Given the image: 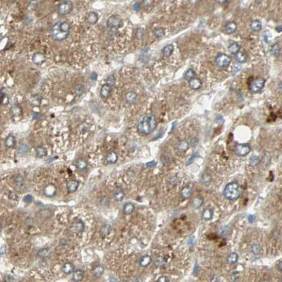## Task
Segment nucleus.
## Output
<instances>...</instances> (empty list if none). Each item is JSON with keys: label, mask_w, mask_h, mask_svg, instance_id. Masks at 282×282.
<instances>
[{"label": "nucleus", "mask_w": 282, "mask_h": 282, "mask_svg": "<svg viewBox=\"0 0 282 282\" xmlns=\"http://www.w3.org/2000/svg\"><path fill=\"white\" fill-rule=\"evenodd\" d=\"M84 230V223L80 220L74 221L71 226V230L75 233H82Z\"/></svg>", "instance_id": "obj_9"}, {"label": "nucleus", "mask_w": 282, "mask_h": 282, "mask_svg": "<svg viewBox=\"0 0 282 282\" xmlns=\"http://www.w3.org/2000/svg\"><path fill=\"white\" fill-rule=\"evenodd\" d=\"M14 181H15L17 185L21 186L24 184V178L21 176V175H17V176H16L15 178H14Z\"/></svg>", "instance_id": "obj_46"}, {"label": "nucleus", "mask_w": 282, "mask_h": 282, "mask_svg": "<svg viewBox=\"0 0 282 282\" xmlns=\"http://www.w3.org/2000/svg\"><path fill=\"white\" fill-rule=\"evenodd\" d=\"M79 182L77 180H70L67 182V188L69 192H74L77 190L78 187H79Z\"/></svg>", "instance_id": "obj_12"}, {"label": "nucleus", "mask_w": 282, "mask_h": 282, "mask_svg": "<svg viewBox=\"0 0 282 282\" xmlns=\"http://www.w3.org/2000/svg\"><path fill=\"white\" fill-rule=\"evenodd\" d=\"M156 165V163L155 162V161H151V162H149V163H147L146 164V166L147 167H154V166H155Z\"/></svg>", "instance_id": "obj_53"}, {"label": "nucleus", "mask_w": 282, "mask_h": 282, "mask_svg": "<svg viewBox=\"0 0 282 282\" xmlns=\"http://www.w3.org/2000/svg\"><path fill=\"white\" fill-rule=\"evenodd\" d=\"M212 182V177L208 173H205L202 175L201 178V183L205 186H208L210 185Z\"/></svg>", "instance_id": "obj_31"}, {"label": "nucleus", "mask_w": 282, "mask_h": 282, "mask_svg": "<svg viewBox=\"0 0 282 282\" xmlns=\"http://www.w3.org/2000/svg\"><path fill=\"white\" fill-rule=\"evenodd\" d=\"M1 103L2 105H7L9 103V98L5 93L1 92Z\"/></svg>", "instance_id": "obj_47"}, {"label": "nucleus", "mask_w": 282, "mask_h": 282, "mask_svg": "<svg viewBox=\"0 0 282 282\" xmlns=\"http://www.w3.org/2000/svg\"><path fill=\"white\" fill-rule=\"evenodd\" d=\"M173 51H174V47L173 45H168L165 46L164 48L163 49V53L164 55L166 57H170L173 54Z\"/></svg>", "instance_id": "obj_32"}, {"label": "nucleus", "mask_w": 282, "mask_h": 282, "mask_svg": "<svg viewBox=\"0 0 282 282\" xmlns=\"http://www.w3.org/2000/svg\"><path fill=\"white\" fill-rule=\"evenodd\" d=\"M73 8V4L70 1H64L58 5L57 11L60 15H66L71 12Z\"/></svg>", "instance_id": "obj_6"}, {"label": "nucleus", "mask_w": 282, "mask_h": 282, "mask_svg": "<svg viewBox=\"0 0 282 282\" xmlns=\"http://www.w3.org/2000/svg\"><path fill=\"white\" fill-rule=\"evenodd\" d=\"M230 229L228 226H223L220 228L219 233L221 235H228L230 233Z\"/></svg>", "instance_id": "obj_45"}, {"label": "nucleus", "mask_w": 282, "mask_h": 282, "mask_svg": "<svg viewBox=\"0 0 282 282\" xmlns=\"http://www.w3.org/2000/svg\"><path fill=\"white\" fill-rule=\"evenodd\" d=\"M125 99H126V101H127L128 103L132 104V103H134L137 100L138 95L135 92L129 91L126 94Z\"/></svg>", "instance_id": "obj_14"}, {"label": "nucleus", "mask_w": 282, "mask_h": 282, "mask_svg": "<svg viewBox=\"0 0 282 282\" xmlns=\"http://www.w3.org/2000/svg\"><path fill=\"white\" fill-rule=\"evenodd\" d=\"M133 282H142V281H141V279H139V278H137V279H134V281H133Z\"/></svg>", "instance_id": "obj_61"}, {"label": "nucleus", "mask_w": 282, "mask_h": 282, "mask_svg": "<svg viewBox=\"0 0 282 282\" xmlns=\"http://www.w3.org/2000/svg\"><path fill=\"white\" fill-rule=\"evenodd\" d=\"M260 158L257 156H252L250 159V164L251 166H258V165L260 164Z\"/></svg>", "instance_id": "obj_43"}, {"label": "nucleus", "mask_w": 282, "mask_h": 282, "mask_svg": "<svg viewBox=\"0 0 282 282\" xmlns=\"http://www.w3.org/2000/svg\"><path fill=\"white\" fill-rule=\"evenodd\" d=\"M211 282H221V281H220V280L218 279L217 276H212V279H211Z\"/></svg>", "instance_id": "obj_55"}, {"label": "nucleus", "mask_w": 282, "mask_h": 282, "mask_svg": "<svg viewBox=\"0 0 282 282\" xmlns=\"http://www.w3.org/2000/svg\"><path fill=\"white\" fill-rule=\"evenodd\" d=\"M35 154H36V156L38 157L42 158L47 156V149L44 148V147H37L35 149Z\"/></svg>", "instance_id": "obj_36"}, {"label": "nucleus", "mask_w": 282, "mask_h": 282, "mask_svg": "<svg viewBox=\"0 0 282 282\" xmlns=\"http://www.w3.org/2000/svg\"><path fill=\"white\" fill-rule=\"evenodd\" d=\"M250 28L253 31H259L262 28V24L259 20H254L251 22Z\"/></svg>", "instance_id": "obj_33"}, {"label": "nucleus", "mask_w": 282, "mask_h": 282, "mask_svg": "<svg viewBox=\"0 0 282 282\" xmlns=\"http://www.w3.org/2000/svg\"><path fill=\"white\" fill-rule=\"evenodd\" d=\"M242 194L240 185L235 181H232L226 185L223 190V195L228 200H236Z\"/></svg>", "instance_id": "obj_3"}, {"label": "nucleus", "mask_w": 282, "mask_h": 282, "mask_svg": "<svg viewBox=\"0 0 282 282\" xmlns=\"http://www.w3.org/2000/svg\"><path fill=\"white\" fill-rule=\"evenodd\" d=\"M271 52L274 56L278 57L280 54V47L278 44H275L271 48Z\"/></svg>", "instance_id": "obj_41"}, {"label": "nucleus", "mask_w": 282, "mask_h": 282, "mask_svg": "<svg viewBox=\"0 0 282 282\" xmlns=\"http://www.w3.org/2000/svg\"><path fill=\"white\" fill-rule=\"evenodd\" d=\"M204 202V199L202 197L199 196L195 197L192 201V205L193 207H194L195 209H199L202 207V205H203Z\"/></svg>", "instance_id": "obj_34"}, {"label": "nucleus", "mask_w": 282, "mask_h": 282, "mask_svg": "<svg viewBox=\"0 0 282 282\" xmlns=\"http://www.w3.org/2000/svg\"><path fill=\"white\" fill-rule=\"evenodd\" d=\"M251 147L248 144H240L235 147V153L239 156H245L250 152Z\"/></svg>", "instance_id": "obj_7"}, {"label": "nucleus", "mask_w": 282, "mask_h": 282, "mask_svg": "<svg viewBox=\"0 0 282 282\" xmlns=\"http://www.w3.org/2000/svg\"><path fill=\"white\" fill-rule=\"evenodd\" d=\"M238 255L237 253H231L227 257V262H228V263L231 264V265H234V264H235L238 261Z\"/></svg>", "instance_id": "obj_27"}, {"label": "nucleus", "mask_w": 282, "mask_h": 282, "mask_svg": "<svg viewBox=\"0 0 282 282\" xmlns=\"http://www.w3.org/2000/svg\"><path fill=\"white\" fill-rule=\"evenodd\" d=\"M122 25V20L121 17L118 15H113L108 18L107 21V26L110 28H118L121 27Z\"/></svg>", "instance_id": "obj_8"}, {"label": "nucleus", "mask_w": 282, "mask_h": 282, "mask_svg": "<svg viewBox=\"0 0 282 282\" xmlns=\"http://www.w3.org/2000/svg\"><path fill=\"white\" fill-rule=\"evenodd\" d=\"M11 113L12 115H21V113H22V109L19 107V106H13L11 110Z\"/></svg>", "instance_id": "obj_44"}, {"label": "nucleus", "mask_w": 282, "mask_h": 282, "mask_svg": "<svg viewBox=\"0 0 282 282\" xmlns=\"http://www.w3.org/2000/svg\"><path fill=\"white\" fill-rule=\"evenodd\" d=\"M213 216H214V211L211 208L205 209L202 213V219L205 221H209L212 219Z\"/></svg>", "instance_id": "obj_15"}, {"label": "nucleus", "mask_w": 282, "mask_h": 282, "mask_svg": "<svg viewBox=\"0 0 282 282\" xmlns=\"http://www.w3.org/2000/svg\"><path fill=\"white\" fill-rule=\"evenodd\" d=\"M115 83V78L113 75H110L107 79V83L106 84L110 85V86H113Z\"/></svg>", "instance_id": "obj_50"}, {"label": "nucleus", "mask_w": 282, "mask_h": 282, "mask_svg": "<svg viewBox=\"0 0 282 282\" xmlns=\"http://www.w3.org/2000/svg\"><path fill=\"white\" fill-rule=\"evenodd\" d=\"M248 220H249V221L250 222H251V223H253V221H255V217L253 215H250L249 216V217H248Z\"/></svg>", "instance_id": "obj_58"}, {"label": "nucleus", "mask_w": 282, "mask_h": 282, "mask_svg": "<svg viewBox=\"0 0 282 282\" xmlns=\"http://www.w3.org/2000/svg\"><path fill=\"white\" fill-rule=\"evenodd\" d=\"M16 144L15 137L12 135H9L4 141V144L7 148H11Z\"/></svg>", "instance_id": "obj_29"}, {"label": "nucleus", "mask_w": 282, "mask_h": 282, "mask_svg": "<svg viewBox=\"0 0 282 282\" xmlns=\"http://www.w3.org/2000/svg\"><path fill=\"white\" fill-rule=\"evenodd\" d=\"M202 85V81L198 78H194V79H192V80L189 81V86L193 90H197L199 88H201Z\"/></svg>", "instance_id": "obj_16"}, {"label": "nucleus", "mask_w": 282, "mask_h": 282, "mask_svg": "<svg viewBox=\"0 0 282 282\" xmlns=\"http://www.w3.org/2000/svg\"><path fill=\"white\" fill-rule=\"evenodd\" d=\"M238 277H239V273L238 272H235V273H233V275H232V279H237Z\"/></svg>", "instance_id": "obj_57"}, {"label": "nucleus", "mask_w": 282, "mask_h": 282, "mask_svg": "<svg viewBox=\"0 0 282 282\" xmlns=\"http://www.w3.org/2000/svg\"><path fill=\"white\" fill-rule=\"evenodd\" d=\"M281 282H282V277H281Z\"/></svg>", "instance_id": "obj_64"}, {"label": "nucleus", "mask_w": 282, "mask_h": 282, "mask_svg": "<svg viewBox=\"0 0 282 282\" xmlns=\"http://www.w3.org/2000/svg\"><path fill=\"white\" fill-rule=\"evenodd\" d=\"M152 259L149 255H144L141 258L139 261V265L142 267H146L151 263Z\"/></svg>", "instance_id": "obj_22"}, {"label": "nucleus", "mask_w": 282, "mask_h": 282, "mask_svg": "<svg viewBox=\"0 0 282 282\" xmlns=\"http://www.w3.org/2000/svg\"><path fill=\"white\" fill-rule=\"evenodd\" d=\"M111 230V228L109 225H105V226H103L102 228H101V231H100L101 235H102L103 237L107 236L108 234L110 233Z\"/></svg>", "instance_id": "obj_40"}, {"label": "nucleus", "mask_w": 282, "mask_h": 282, "mask_svg": "<svg viewBox=\"0 0 282 282\" xmlns=\"http://www.w3.org/2000/svg\"><path fill=\"white\" fill-rule=\"evenodd\" d=\"M279 91L282 92V82L280 83V85H279Z\"/></svg>", "instance_id": "obj_62"}, {"label": "nucleus", "mask_w": 282, "mask_h": 282, "mask_svg": "<svg viewBox=\"0 0 282 282\" xmlns=\"http://www.w3.org/2000/svg\"><path fill=\"white\" fill-rule=\"evenodd\" d=\"M70 26L66 21H58L53 25L51 34L55 40L60 41L66 39L70 33Z\"/></svg>", "instance_id": "obj_2"}, {"label": "nucleus", "mask_w": 282, "mask_h": 282, "mask_svg": "<svg viewBox=\"0 0 282 282\" xmlns=\"http://www.w3.org/2000/svg\"><path fill=\"white\" fill-rule=\"evenodd\" d=\"M125 197V193L120 189H118L114 192V198L117 201H122Z\"/></svg>", "instance_id": "obj_37"}, {"label": "nucleus", "mask_w": 282, "mask_h": 282, "mask_svg": "<svg viewBox=\"0 0 282 282\" xmlns=\"http://www.w3.org/2000/svg\"><path fill=\"white\" fill-rule=\"evenodd\" d=\"M251 252L254 255H259L261 252V247L259 244H253L251 246Z\"/></svg>", "instance_id": "obj_42"}, {"label": "nucleus", "mask_w": 282, "mask_h": 282, "mask_svg": "<svg viewBox=\"0 0 282 282\" xmlns=\"http://www.w3.org/2000/svg\"><path fill=\"white\" fill-rule=\"evenodd\" d=\"M266 80L263 78H258L255 79L250 84L249 89L253 93H260L265 87Z\"/></svg>", "instance_id": "obj_4"}, {"label": "nucleus", "mask_w": 282, "mask_h": 282, "mask_svg": "<svg viewBox=\"0 0 282 282\" xmlns=\"http://www.w3.org/2000/svg\"><path fill=\"white\" fill-rule=\"evenodd\" d=\"M62 272L66 274H70L74 272V265L71 262H66L62 266Z\"/></svg>", "instance_id": "obj_24"}, {"label": "nucleus", "mask_w": 282, "mask_h": 282, "mask_svg": "<svg viewBox=\"0 0 282 282\" xmlns=\"http://www.w3.org/2000/svg\"><path fill=\"white\" fill-rule=\"evenodd\" d=\"M157 282H169V280H168L167 276H161L159 279H158Z\"/></svg>", "instance_id": "obj_52"}, {"label": "nucleus", "mask_w": 282, "mask_h": 282, "mask_svg": "<svg viewBox=\"0 0 282 282\" xmlns=\"http://www.w3.org/2000/svg\"><path fill=\"white\" fill-rule=\"evenodd\" d=\"M28 151V147L26 146V145H21L19 148V153L21 154H24L27 153V151Z\"/></svg>", "instance_id": "obj_48"}, {"label": "nucleus", "mask_w": 282, "mask_h": 282, "mask_svg": "<svg viewBox=\"0 0 282 282\" xmlns=\"http://www.w3.org/2000/svg\"><path fill=\"white\" fill-rule=\"evenodd\" d=\"M154 35L156 38H161L165 35V30L163 28H157L154 31Z\"/></svg>", "instance_id": "obj_39"}, {"label": "nucleus", "mask_w": 282, "mask_h": 282, "mask_svg": "<svg viewBox=\"0 0 282 282\" xmlns=\"http://www.w3.org/2000/svg\"><path fill=\"white\" fill-rule=\"evenodd\" d=\"M277 268L280 271V272H282V260L279 261L277 263Z\"/></svg>", "instance_id": "obj_54"}, {"label": "nucleus", "mask_w": 282, "mask_h": 282, "mask_svg": "<svg viewBox=\"0 0 282 282\" xmlns=\"http://www.w3.org/2000/svg\"><path fill=\"white\" fill-rule=\"evenodd\" d=\"M98 20V16L97 13L94 11L89 12L86 16V21L90 24H95Z\"/></svg>", "instance_id": "obj_18"}, {"label": "nucleus", "mask_w": 282, "mask_h": 282, "mask_svg": "<svg viewBox=\"0 0 282 282\" xmlns=\"http://www.w3.org/2000/svg\"><path fill=\"white\" fill-rule=\"evenodd\" d=\"M197 157H198V154H197V153L194 154L192 156H191L190 158H189V159H188L187 162H186V165H187V166H189V165L192 164L193 162H194V161L195 159H196Z\"/></svg>", "instance_id": "obj_49"}, {"label": "nucleus", "mask_w": 282, "mask_h": 282, "mask_svg": "<svg viewBox=\"0 0 282 282\" xmlns=\"http://www.w3.org/2000/svg\"><path fill=\"white\" fill-rule=\"evenodd\" d=\"M260 282H270V281H268V280H262V281H261Z\"/></svg>", "instance_id": "obj_63"}, {"label": "nucleus", "mask_w": 282, "mask_h": 282, "mask_svg": "<svg viewBox=\"0 0 282 282\" xmlns=\"http://www.w3.org/2000/svg\"><path fill=\"white\" fill-rule=\"evenodd\" d=\"M189 144L185 140H182L177 144L176 148L180 152H185L189 149Z\"/></svg>", "instance_id": "obj_20"}, {"label": "nucleus", "mask_w": 282, "mask_h": 282, "mask_svg": "<svg viewBox=\"0 0 282 282\" xmlns=\"http://www.w3.org/2000/svg\"><path fill=\"white\" fill-rule=\"evenodd\" d=\"M76 167L79 171H84L88 167L87 161L83 159H79L76 163Z\"/></svg>", "instance_id": "obj_23"}, {"label": "nucleus", "mask_w": 282, "mask_h": 282, "mask_svg": "<svg viewBox=\"0 0 282 282\" xmlns=\"http://www.w3.org/2000/svg\"><path fill=\"white\" fill-rule=\"evenodd\" d=\"M194 78H196V73H195L194 70H193L192 69H189L184 74V79H186V80L190 81L192 79H194Z\"/></svg>", "instance_id": "obj_30"}, {"label": "nucleus", "mask_w": 282, "mask_h": 282, "mask_svg": "<svg viewBox=\"0 0 282 282\" xmlns=\"http://www.w3.org/2000/svg\"><path fill=\"white\" fill-rule=\"evenodd\" d=\"M84 271L81 270V269H79V270H77L76 272H74L72 279H73V281L75 282L81 281V280L83 279V278H84Z\"/></svg>", "instance_id": "obj_26"}, {"label": "nucleus", "mask_w": 282, "mask_h": 282, "mask_svg": "<svg viewBox=\"0 0 282 282\" xmlns=\"http://www.w3.org/2000/svg\"><path fill=\"white\" fill-rule=\"evenodd\" d=\"M231 62V57L226 54H219L216 57V63L220 68L226 69Z\"/></svg>", "instance_id": "obj_5"}, {"label": "nucleus", "mask_w": 282, "mask_h": 282, "mask_svg": "<svg viewBox=\"0 0 282 282\" xmlns=\"http://www.w3.org/2000/svg\"><path fill=\"white\" fill-rule=\"evenodd\" d=\"M247 54L244 50H240L235 55V61L239 63H244L247 60Z\"/></svg>", "instance_id": "obj_11"}, {"label": "nucleus", "mask_w": 282, "mask_h": 282, "mask_svg": "<svg viewBox=\"0 0 282 282\" xmlns=\"http://www.w3.org/2000/svg\"><path fill=\"white\" fill-rule=\"evenodd\" d=\"M237 30V24L233 21L228 23L225 26V31L228 34H232Z\"/></svg>", "instance_id": "obj_21"}, {"label": "nucleus", "mask_w": 282, "mask_h": 282, "mask_svg": "<svg viewBox=\"0 0 282 282\" xmlns=\"http://www.w3.org/2000/svg\"><path fill=\"white\" fill-rule=\"evenodd\" d=\"M106 161H107L108 164H115V163L117 162V161H118V154L113 151L110 152L107 155V157H106Z\"/></svg>", "instance_id": "obj_25"}, {"label": "nucleus", "mask_w": 282, "mask_h": 282, "mask_svg": "<svg viewBox=\"0 0 282 282\" xmlns=\"http://www.w3.org/2000/svg\"><path fill=\"white\" fill-rule=\"evenodd\" d=\"M45 56H44L43 54H42V53H40V52L35 53L33 57V63L37 65H42V64L45 62Z\"/></svg>", "instance_id": "obj_17"}, {"label": "nucleus", "mask_w": 282, "mask_h": 282, "mask_svg": "<svg viewBox=\"0 0 282 282\" xmlns=\"http://www.w3.org/2000/svg\"><path fill=\"white\" fill-rule=\"evenodd\" d=\"M157 126V120L153 115H147L140 119L138 122L137 129L140 134L148 135L151 133Z\"/></svg>", "instance_id": "obj_1"}, {"label": "nucleus", "mask_w": 282, "mask_h": 282, "mask_svg": "<svg viewBox=\"0 0 282 282\" xmlns=\"http://www.w3.org/2000/svg\"><path fill=\"white\" fill-rule=\"evenodd\" d=\"M134 210V206L131 203L126 204L124 207V212L126 215H131Z\"/></svg>", "instance_id": "obj_35"}, {"label": "nucleus", "mask_w": 282, "mask_h": 282, "mask_svg": "<svg viewBox=\"0 0 282 282\" xmlns=\"http://www.w3.org/2000/svg\"><path fill=\"white\" fill-rule=\"evenodd\" d=\"M104 272V268L102 266L98 265L95 267L93 270V274L95 277H100V276L103 274Z\"/></svg>", "instance_id": "obj_38"}, {"label": "nucleus", "mask_w": 282, "mask_h": 282, "mask_svg": "<svg viewBox=\"0 0 282 282\" xmlns=\"http://www.w3.org/2000/svg\"><path fill=\"white\" fill-rule=\"evenodd\" d=\"M33 197H32L31 194H28V195H26V196L24 197V202H26V203L29 204V203H31V202H32V201H33Z\"/></svg>", "instance_id": "obj_51"}, {"label": "nucleus", "mask_w": 282, "mask_h": 282, "mask_svg": "<svg viewBox=\"0 0 282 282\" xmlns=\"http://www.w3.org/2000/svg\"><path fill=\"white\" fill-rule=\"evenodd\" d=\"M111 86L107 84H104L102 87H101L100 94L103 98H107L110 95V94H111Z\"/></svg>", "instance_id": "obj_19"}, {"label": "nucleus", "mask_w": 282, "mask_h": 282, "mask_svg": "<svg viewBox=\"0 0 282 282\" xmlns=\"http://www.w3.org/2000/svg\"><path fill=\"white\" fill-rule=\"evenodd\" d=\"M276 31H277V32H279V33H280V32H281V31H282V26H277V27L276 28Z\"/></svg>", "instance_id": "obj_59"}, {"label": "nucleus", "mask_w": 282, "mask_h": 282, "mask_svg": "<svg viewBox=\"0 0 282 282\" xmlns=\"http://www.w3.org/2000/svg\"><path fill=\"white\" fill-rule=\"evenodd\" d=\"M228 50L230 51V53L235 55L240 50V46L238 42H233L228 47Z\"/></svg>", "instance_id": "obj_28"}, {"label": "nucleus", "mask_w": 282, "mask_h": 282, "mask_svg": "<svg viewBox=\"0 0 282 282\" xmlns=\"http://www.w3.org/2000/svg\"><path fill=\"white\" fill-rule=\"evenodd\" d=\"M192 193V189L189 186H185L180 191V195H181L182 198L183 199H188L191 197Z\"/></svg>", "instance_id": "obj_13"}, {"label": "nucleus", "mask_w": 282, "mask_h": 282, "mask_svg": "<svg viewBox=\"0 0 282 282\" xmlns=\"http://www.w3.org/2000/svg\"><path fill=\"white\" fill-rule=\"evenodd\" d=\"M134 8L136 11H139L140 9H141V6H140L139 3H136V4H134Z\"/></svg>", "instance_id": "obj_56"}, {"label": "nucleus", "mask_w": 282, "mask_h": 282, "mask_svg": "<svg viewBox=\"0 0 282 282\" xmlns=\"http://www.w3.org/2000/svg\"><path fill=\"white\" fill-rule=\"evenodd\" d=\"M57 188L55 186L52 184H50V185H47L44 189V193L46 196L49 197H52L56 194Z\"/></svg>", "instance_id": "obj_10"}, {"label": "nucleus", "mask_w": 282, "mask_h": 282, "mask_svg": "<svg viewBox=\"0 0 282 282\" xmlns=\"http://www.w3.org/2000/svg\"><path fill=\"white\" fill-rule=\"evenodd\" d=\"M96 74H95V73H93V74H91V78L92 79H93V80H95V79H96Z\"/></svg>", "instance_id": "obj_60"}]
</instances>
